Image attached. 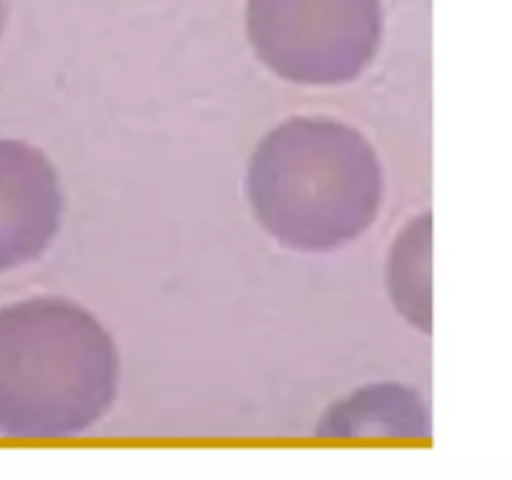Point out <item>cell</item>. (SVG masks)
<instances>
[{
  "instance_id": "3",
  "label": "cell",
  "mask_w": 512,
  "mask_h": 480,
  "mask_svg": "<svg viewBox=\"0 0 512 480\" xmlns=\"http://www.w3.org/2000/svg\"><path fill=\"white\" fill-rule=\"evenodd\" d=\"M255 55L278 78L330 88L373 65L385 33L383 0H248Z\"/></svg>"
},
{
  "instance_id": "1",
  "label": "cell",
  "mask_w": 512,
  "mask_h": 480,
  "mask_svg": "<svg viewBox=\"0 0 512 480\" xmlns=\"http://www.w3.org/2000/svg\"><path fill=\"white\" fill-rule=\"evenodd\" d=\"M245 193L270 238L300 253H330L373 228L385 175L358 128L325 115H298L255 145Z\"/></svg>"
},
{
  "instance_id": "5",
  "label": "cell",
  "mask_w": 512,
  "mask_h": 480,
  "mask_svg": "<svg viewBox=\"0 0 512 480\" xmlns=\"http://www.w3.org/2000/svg\"><path fill=\"white\" fill-rule=\"evenodd\" d=\"M430 435V410L418 390L390 380L335 400L315 425V438L323 440H430Z\"/></svg>"
},
{
  "instance_id": "4",
  "label": "cell",
  "mask_w": 512,
  "mask_h": 480,
  "mask_svg": "<svg viewBox=\"0 0 512 480\" xmlns=\"http://www.w3.org/2000/svg\"><path fill=\"white\" fill-rule=\"evenodd\" d=\"M65 195L48 155L0 138V273L38 260L58 235Z\"/></svg>"
},
{
  "instance_id": "6",
  "label": "cell",
  "mask_w": 512,
  "mask_h": 480,
  "mask_svg": "<svg viewBox=\"0 0 512 480\" xmlns=\"http://www.w3.org/2000/svg\"><path fill=\"white\" fill-rule=\"evenodd\" d=\"M390 303L423 335L433 333V213L423 210L395 235L385 258Z\"/></svg>"
},
{
  "instance_id": "7",
  "label": "cell",
  "mask_w": 512,
  "mask_h": 480,
  "mask_svg": "<svg viewBox=\"0 0 512 480\" xmlns=\"http://www.w3.org/2000/svg\"><path fill=\"white\" fill-rule=\"evenodd\" d=\"M0 33H3V0H0Z\"/></svg>"
},
{
  "instance_id": "2",
  "label": "cell",
  "mask_w": 512,
  "mask_h": 480,
  "mask_svg": "<svg viewBox=\"0 0 512 480\" xmlns=\"http://www.w3.org/2000/svg\"><path fill=\"white\" fill-rule=\"evenodd\" d=\"M113 335L88 308L38 295L0 308V433L18 440L73 438L118 395Z\"/></svg>"
}]
</instances>
